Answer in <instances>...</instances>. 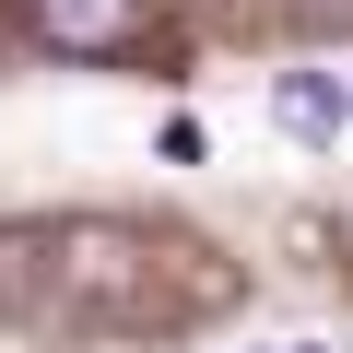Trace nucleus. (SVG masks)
<instances>
[{
  "label": "nucleus",
  "instance_id": "f257e3e1",
  "mask_svg": "<svg viewBox=\"0 0 353 353\" xmlns=\"http://www.w3.org/2000/svg\"><path fill=\"white\" fill-rule=\"evenodd\" d=\"M24 24H36V48H59V59H118V48H141L153 0H24Z\"/></svg>",
  "mask_w": 353,
  "mask_h": 353
},
{
  "label": "nucleus",
  "instance_id": "f03ea898",
  "mask_svg": "<svg viewBox=\"0 0 353 353\" xmlns=\"http://www.w3.org/2000/svg\"><path fill=\"white\" fill-rule=\"evenodd\" d=\"M341 118H353V94H341L330 71H283V83H271V130H283V141H341Z\"/></svg>",
  "mask_w": 353,
  "mask_h": 353
},
{
  "label": "nucleus",
  "instance_id": "7ed1b4c3",
  "mask_svg": "<svg viewBox=\"0 0 353 353\" xmlns=\"http://www.w3.org/2000/svg\"><path fill=\"white\" fill-rule=\"evenodd\" d=\"M153 141H165V165H212V141H201V118H165Z\"/></svg>",
  "mask_w": 353,
  "mask_h": 353
},
{
  "label": "nucleus",
  "instance_id": "20e7f679",
  "mask_svg": "<svg viewBox=\"0 0 353 353\" xmlns=\"http://www.w3.org/2000/svg\"><path fill=\"white\" fill-rule=\"evenodd\" d=\"M283 353H318V341H283Z\"/></svg>",
  "mask_w": 353,
  "mask_h": 353
}]
</instances>
